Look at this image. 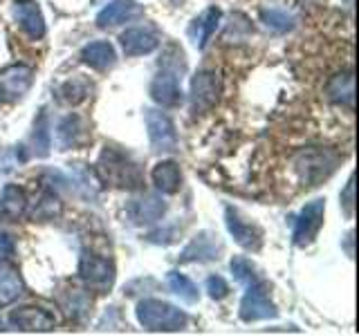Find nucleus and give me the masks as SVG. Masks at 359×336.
<instances>
[{
	"instance_id": "f8f14e48",
	"label": "nucleus",
	"mask_w": 359,
	"mask_h": 336,
	"mask_svg": "<svg viewBox=\"0 0 359 336\" xmlns=\"http://www.w3.org/2000/svg\"><path fill=\"white\" fill-rule=\"evenodd\" d=\"M128 218L133 220V224L137 227H146V224H153L157 220H162V216L166 213V204L160 195L153 193H144L140 197H135L128 202Z\"/></svg>"
},
{
	"instance_id": "4468645a",
	"label": "nucleus",
	"mask_w": 359,
	"mask_h": 336,
	"mask_svg": "<svg viewBox=\"0 0 359 336\" xmlns=\"http://www.w3.org/2000/svg\"><path fill=\"white\" fill-rule=\"evenodd\" d=\"M142 16H144V9L142 5L135 3V0H112V3H108L97 14V25L101 29H106V27L121 25V22L137 20Z\"/></svg>"
},
{
	"instance_id": "c85d7f7f",
	"label": "nucleus",
	"mask_w": 359,
	"mask_h": 336,
	"mask_svg": "<svg viewBox=\"0 0 359 336\" xmlns=\"http://www.w3.org/2000/svg\"><path fill=\"white\" fill-rule=\"evenodd\" d=\"M90 305H93L90 298L79 289H70V291H65V294L61 296V307L65 309L67 316L74 318V321H81L90 312Z\"/></svg>"
},
{
	"instance_id": "2f4dec72",
	"label": "nucleus",
	"mask_w": 359,
	"mask_h": 336,
	"mask_svg": "<svg viewBox=\"0 0 359 336\" xmlns=\"http://www.w3.org/2000/svg\"><path fill=\"white\" fill-rule=\"evenodd\" d=\"M229 269H231L233 278L238 280V283H243V285H250V283H254V280L261 278L256 274V267L243 255H236L233 260L229 262Z\"/></svg>"
},
{
	"instance_id": "393cba45",
	"label": "nucleus",
	"mask_w": 359,
	"mask_h": 336,
	"mask_svg": "<svg viewBox=\"0 0 359 336\" xmlns=\"http://www.w3.org/2000/svg\"><path fill=\"white\" fill-rule=\"evenodd\" d=\"M65 184H70V188H74L76 193H81L83 197L95 200L97 193H99L101 179L95 173H90L88 168H83L81 164H76L72 171H70V179H67Z\"/></svg>"
},
{
	"instance_id": "9d476101",
	"label": "nucleus",
	"mask_w": 359,
	"mask_h": 336,
	"mask_svg": "<svg viewBox=\"0 0 359 336\" xmlns=\"http://www.w3.org/2000/svg\"><path fill=\"white\" fill-rule=\"evenodd\" d=\"M151 97L155 104H160L162 108H175L182 104V90H180L177 70L162 67L151 81Z\"/></svg>"
},
{
	"instance_id": "58836bf2",
	"label": "nucleus",
	"mask_w": 359,
	"mask_h": 336,
	"mask_svg": "<svg viewBox=\"0 0 359 336\" xmlns=\"http://www.w3.org/2000/svg\"><path fill=\"white\" fill-rule=\"evenodd\" d=\"M346 3H348V5H351V3H353V0H346Z\"/></svg>"
},
{
	"instance_id": "5701e85b",
	"label": "nucleus",
	"mask_w": 359,
	"mask_h": 336,
	"mask_svg": "<svg viewBox=\"0 0 359 336\" xmlns=\"http://www.w3.org/2000/svg\"><path fill=\"white\" fill-rule=\"evenodd\" d=\"M25 211H27L25 193L18 186L7 184L3 188V197H0V216H5L7 220H18Z\"/></svg>"
},
{
	"instance_id": "f704fd0d",
	"label": "nucleus",
	"mask_w": 359,
	"mask_h": 336,
	"mask_svg": "<svg viewBox=\"0 0 359 336\" xmlns=\"http://www.w3.org/2000/svg\"><path fill=\"white\" fill-rule=\"evenodd\" d=\"M14 251H16V244L11 240V235L0 231V262L9 260V258L14 255Z\"/></svg>"
},
{
	"instance_id": "a211bd4d",
	"label": "nucleus",
	"mask_w": 359,
	"mask_h": 336,
	"mask_svg": "<svg viewBox=\"0 0 359 336\" xmlns=\"http://www.w3.org/2000/svg\"><path fill=\"white\" fill-rule=\"evenodd\" d=\"M32 78H34L32 67H25V65L7 67V70L0 74V90H3V94H7L9 99H20L29 90Z\"/></svg>"
},
{
	"instance_id": "1a4fd4ad",
	"label": "nucleus",
	"mask_w": 359,
	"mask_h": 336,
	"mask_svg": "<svg viewBox=\"0 0 359 336\" xmlns=\"http://www.w3.org/2000/svg\"><path fill=\"white\" fill-rule=\"evenodd\" d=\"M224 222H227V229L233 235V240L238 242L243 249L258 251L263 246V231L258 229L256 224L247 222L236 209L231 206L224 209Z\"/></svg>"
},
{
	"instance_id": "2eb2a0df",
	"label": "nucleus",
	"mask_w": 359,
	"mask_h": 336,
	"mask_svg": "<svg viewBox=\"0 0 359 336\" xmlns=\"http://www.w3.org/2000/svg\"><path fill=\"white\" fill-rule=\"evenodd\" d=\"M14 16L18 20L20 29L25 31L32 41H39L45 36V20H43L39 5L34 3V0H16Z\"/></svg>"
},
{
	"instance_id": "4c0bfd02",
	"label": "nucleus",
	"mask_w": 359,
	"mask_h": 336,
	"mask_svg": "<svg viewBox=\"0 0 359 336\" xmlns=\"http://www.w3.org/2000/svg\"><path fill=\"white\" fill-rule=\"evenodd\" d=\"M0 330H5V328H3V321H0Z\"/></svg>"
},
{
	"instance_id": "dca6fc26",
	"label": "nucleus",
	"mask_w": 359,
	"mask_h": 336,
	"mask_svg": "<svg viewBox=\"0 0 359 336\" xmlns=\"http://www.w3.org/2000/svg\"><path fill=\"white\" fill-rule=\"evenodd\" d=\"M121 43V50L126 56H144V54H151L153 50H157V36L149 29H142V27H130L126 31H121L119 36Z\"/></svg>"
},
{
	"instance_id": "7ed1b4c3",
	"label": "nucleus",
	"mask_w": 359,
	"mask_h": 336,
	"mask_svg": "<svg viewBox=\"0 0 359 336\" xmlns=\"http://www.w3.org/2000/svg\"><path fill=\"white\" fill-rule=\"evenodd\" d=\"M337 162H339V157L334 153L321 150V148H310V150L299 153V157L294 160V168H297L303 184L319 186L323 179H328L332 175V171L337 168Z\"/></svg>"
},
{
	"instance_id": "0eeeda50",
	"label": "nucleus",
	"mask_w": 359,
	"mask_h": 336,
	"mask_svg": "<svg viewBox=\"0 0 359 336\" xmlns=\"http://www.w3.org/2000/svg\"><path fill=\"white\" fill-rule=\"evenodd\" d=\"M146 130H149V139L155 153H173L177 150V132L171 117L162 110L149 108L146 110Z\"/></svg>"
},
{
	"instance_id": "423d86ee",
	"label": "nucleus",
	"mask_w": 359,
	"mask_h": 336,
	"mask_svg": "<svg viewBox=\"0 0 359 336\" xmlns=\"http://www.w3.org/2000/svg\"><path fill=\"white\" fill-rule=\"evenodd\" d=\"M220 99V76L213 70H202L191 81V112L205 115L211 108H216Z\"/></svg>"
},
{
	"instance_id": "aec40b11",
	"label": "nucleus",
	"mask_w": 359,
	"mask_h": 336,
	"mask_svg": "<svg viewBox=\"0 0 359 336\" xmlns=\"http://www.w3.org/2000/svg\"><path fill=\"white\" fill-rule=\"evenodd\" d=\"M151 177H153L155 188L162 190V193H166V195L177 193L180 186H182V173H180V166L171 160L155 164Z\"/></svg>"
},
{
	"instance_id": "c756f323",
	"label": "nucleus",
	"mask_w": 359,
	"mask_h": 336,
	"mask_svg": "<svg viewBox=\"0 0 359 336\" xmlns=\"http://www.w3.org/2000/svg\"><path fill=\"white\" fill-rule=\"evenodd\" d=\"M261 20L267 29H272L276 34H285L294 27V16L287 14L285 9H278V7H267L261 11Z\"/></svg>"
},
{
	"instance_id": "b1692460",
	"label": "nucleus",
	"mask_w": 359,
	"mask_h": 336,
	"mask_svg": "<svg viewBox=\"0 0 359 336\" xmlns=\"http://www.w3.org/2000/svg\"><path fill=\"white\" fill-rule=\"evenodd\" d=\"M52 148V132H50V119L48 112L41 110L39 117L34 119V130H32V155L36 157H48Z\"/></svg>"
},
{
	"instance_id": "473e14b6",
	"label": "nucleus",
	"mask_w": 359,
	"mask_h": 336,
	"mask_svg": "<svg viewBox=\"0 0 359 336\" xmlns=\"http://www.w3.org/2000/svg\"><path fill=\"white\" fill-rule=\"evenodd\" d=\"M207 291L213 300H222L229 296V285L224 283L222 276H209L207 278Z\"/></svg>"
},
{
	"instance_id": "9b49d317",
	"label": "nucleus",
	"mask_w": 359,
	"mask_h": 336,
	"mask_svg": "<svg viewBox=\"0 0 359 336\" xmlns=\"http://www.w3.org/2000/svg\"><path fill=\"white\" fill-rule=\"evenodd\" d=\"M220 253H222V240L216 233L202 231L184 246V251L180 253V262H211L218 260Z\"/></svg>"
},
{
	"instance_id": "f3484780",
	"label": "nucleus",
	"mask_w": 359,
	"mask_h": 336,
	"mask_svg": "<svg viewBox=\"0 0 359 336\" xmlns=\"http://www.w3.org/2000/svg\"><path fill=\"white\" fill-rule=\"evenodd\" d=\"M220 18H222L220 9L218 7H209L189 25V38H191V43H194L198 50L207 48V43L213 36V31H216Z\"/></svg>"
},
{
	"instance_id": "6ab92c4d",
	"label": "nucleus",
	"mask_w": 359,
	"mask_h": 336,
	"mask_svg": "<svg viewBox=\"0 0 359 336\" xmlns=\"http://www.w3.org/2000/svg\"><path fill=\"white\" fill-rule=\"evenodd\" d=\"M325 92H328V99L332 104L353 112V108H355V76H353V72L334 74L328 81Z\"/></svg>"
},
{
	"instance_id": "4be33fe9",
	"label": "nucleus",
	"mask_w": 359,
	"mask_h": 336,
	"mask_svg": "<svg viewBox=\"0 0 359 336\" xmlns=\"http://www.w3.org/2000/svg\"><path fill=\"white\" fill-rule=\"evenodd\" d=\"M81 61L90 67H95V70H108V67L115 65L117 54H115V48H112L110 43L95 41L81 50Z\"/></svg>"
},
{
	"instance_id": "cd10ccee",
	"label": "nucleus",
	"mask_w": 359,
	"mask_h": 336,
	"mask_svg": "<svg viewBox=\"0 0 359 336\" xmlns=\"http://www.w3.org/2000/svg\"><path fill=\"white\" fill-rule=\"evenodd\" d=\"M61 211H63V206H61L59 195H56L54 190H45V193L39 197L36 206H34V211H32V220L34 222L54 220V218L61 216Z\"/></svg>"
},
{
	"instance_id": "72a5a7b5",
	"label": "nucleus",
	"mask_w": 359,
	"mask_h": 336,
	"mask_svg": "<svg viewBox=\"0 0 359 336\" xmlns=\"http://www.w3.org/2000/svg\"><path fill=\"white\" fill-rule=\"evenodd\" d=\"M341 209L346 213V218H353L355 211V177L351 175L346 182V188L341 190Z\"/></svg>"
},
{
	"instance_id": "f03ea898",
	"label": "nucleus",
	"mask_w": 359,
	"mask_h": 336,
	"mask_svg": "<svg viewBox=\"0 0 359 336\" xmlns=\"http://www.w3.org/2000/svg\"><path fill=\"white\" fill-rule=\"evenodd\" d=\"M137 321L149 332H180L187 328L189 316L164 300L144 298L137 302Z\"/></svg>"
},
{
	"instance_id": "39448f33",
	"label": "nucleus",
	"mask_w": 359,
	"mask_h": 336,
	"mask_svg": "<svg viewBox=\"0 0 359 336\" xmlns=\"http://www.w3.org/2000/svg\"><path fill=\"white\" fill-rule=\"evenodd\" d=\"M79 276H81L86 287L99 291V294H106L115 285V265L108 258L83 251L81 260H79Z\"/></svg>"
},
{
	"instance_id": "20e7f679",
	"label": "nucleus",
	"mask_w": 359,
	"mask_h": 336,
	"mask_svg": "<svg viewBox=\"0 0 359 336\" xmlns=\"http://www.w3.org/2000/svg\"><path fill=\"white\" fill-rule=\"evenodd\" d=\"M241 318L245 323H256V321H267L276 318V307L269 300V287L265 280H254V283L245 285V296L241 300Z\"/></svg>"
},
{
	"instance_id": "a878e982",
	"label": "nucleus",
	"mask_w": 359,
	"mask_h": 336,
	"mask_svg": "<svg viewBox=\"0 0 359 336\" xmlns=\"http://www.w3.org/2000/svg\"><path fill=\"white\" fill-rule=\"evenodd\" d=\"M83 137V123L81 119H79L76 115H70L61 119L59 128H56V144H59L61 150H67L72 148V146H76L79 141H81Z\"/></svg>"
},
{
	"instance_id": "c9c22d12",
	"label": "nucleus",
	"mask_w": 359,
	"mask_h": 336,
	"mask_svg": "<svg viewBox=\"0 0 359 336\" xmlns=\"http://www.w3.org/2000/svg\"><path fill=\"white\" fill-rule=\"evenodd\" d=\"M353 238H355V233L353 231H348V235H346V251H348V255H351L353 258Z\"/></svg>"
},
{
	"instance_id": "f257e3e1",
	"label": "nucleus",
	"mask_w": 359,
	"mask_h": 336,
	"mask_svg": "<svg viewBox=\"0 0 359 336\" xmlns=\"http://www.w3.org/2000/svg\"><path fill=\"white\" fill-rule=\"evenodd\" d=\"M97 173L106 184H112L117 188H140L142 186V173L140 166L135 164L128 155L121 150L106 146L99 155Z\"/></svg>"
},
{
	"instance_id": "412c9836",
	"label": "nucleus",
	"mask_w": 359,
	"mask_h": 336,
	"mask_svg": "<svg viewBox=\"0 0 359 336\" xmlns=\"http://www.w3.org/2000/svg\"><path fill=\"white\" fill-rule=\"evenodd\" d=\"M22 291H25V283H22L18 269L7 260L0 262V305H9V302L18 300Z\"/></svg>"
},
{
	"instance_id": "ddd939ff",
	"label": "nucleus",
	"mask_w": 359,
	"mask_h": 336,
	"mask_svg": "<svg viewBox=\"0 0 359 336\" xmlns=\"http://www.w3.org/2000/svg\"><path fill=\"white\" fill-rule=\"evenodd\" d=\"M9 325L20 332H50L54 330L56 318L41 307H20L9 314Z\"/></svg>"
},
{
	"instance_id": "6e6552de",
	"label": "nucleus",
	"mask_w": 359,
	"mask_h": 336,
	"mask_svg": "<svg viewBox=\"0 0 359 336\" xmlns=\"http://www.w3.org/2000/svg\"><path fill=\"white\" fill-rule=\"evenodd\" d=\"M323 216H325V200L321 197L308 202L299 211V216L294 220V229H292V240H294L297 246H308L317 238L319 229L323 227Z\"/></svg>"
},
{
	"instance_id": "e433bc0d",
	"label": "nucleus",
	"mask_w": 359,
	"mask_h": 336,
	"mask_svg": "<svg viewBox=\"0 0 359 336\" xmlns=\"http://www.w3.org/2000/svg\"><path fill=\"white\" fill-rule=\"evenodd\" d=\"M0 101H3V90H0Z\"/></svg>"
},
{
	"instance_id": "7c9ffc66",
	"label": "nucleus",
	"mask_w": 359,
	"mask_h": 336,
	"mask_svg": "<svg viewBox=\"0 0 359 336\" xmlns=\"http://www.w3.org/2000/svg\"><path fill=\"white\" fill-rule=\"evenodd\" d=\"M88 94H90V85L83 81V78H72V81H65L59 88L61 101H65V104H70V106L81 104V101L88 99Z\"/></svg>"
},
{
	"instance_id": "bb28decb",
	"label": "nucleus",
	"mask_w": 359,
	"mask_h": 336,
	"mask_svg": "<svg viewBox=\"0 0 359 336\" xmlns=\"http://www.w3.org/2000/svg\"><path fill=\"white\" fill-rule=\"evenodd\" d=\"M166 285H168V289H171L180 300L187 302V305H194V302L200 300V291H198V287L194 285V280L187 278L184 274H180V272H168V276H166Z\"/></svg>"
}]
</instances>
